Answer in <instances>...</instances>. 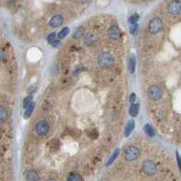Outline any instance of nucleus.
<instances>
[{"label": "nucleus", "instance_id": "nucleus-1", "mask_svg": "<svg viewBox=\"0 0 181 181\" xmlns=\"http://www.w3.org/2000/svg\"><path fill=\"white\" fill-rule=\"evenodd\" d=\"M114 61L115 60H114L113 56L109 53H102L98 56V59L99 66L104 68H107L111 66L114 64Z\"/></svg>", "mask_w": 181, "mask_h": 181}, {"label": "nucleus", "instance_id": "nucleus-2", "mask_svg": "<svg viewBox=\"0 0 181 181\" xmlns=\"http://www.w3.org/2000/svg\"><path fill=\"white\" fill-rule=\"evenodd\" d=\"M142 169L144 171V173L148 176H154L157 173V166L152 160H145L143 162Z\"/></svg>", "mask_w": 181, "mask_h": 181}, {"label": "nucleus", "instance_id": "nucleus-3", "mask_svg": "<svg viewBox=\"0 0 181 181\" xmlns=\"http://www.w3.org/2000/svg\"><path fill=\"white\" fill-rule=\"evenodd\" d=\"M35 131L38 136H46L49 131V124L46 120H40L36 124Z\"/></svg>", "mask_w": 181, "mask_h": 181}, {"label": "nucleus", "instance_id": "nucleus-4", "mask_svg": "<svg viewBox=\"0 0 181 181\" xmlns=\"http://www.w3.org/2000/svg\"><path fill=\"white\" fill-rule=\"evenodd\" d=\"M140 155V151L139 149L135 147V146H130L125 150V158L128 161H133L136 160Z\"/></svg>", "mask_w": 181, "mask_h": 181}, {"label": "nucleus", "instance_id": "nucleus-5", "mask_svg": "<svg viewBox=\"0 0 181 181\" xmlns=\"http://www.w3.org/2000/svg\"><path fill=\"white\" fill-rule=\"evenodd\" d=\"M162 29V21L160 18H153L148 24V31L151 34H157Z\"/></svg>", "mask_w": 181, "mask_h": 181}, {"label": "nucleus", "instance_id": "nucleus-6", "mask_svg": "<svg viewBox=\"0 0 181 181\" xmlns=\"http://www.w3.org/2000/svg\"><path fill=\"white\" fill-rule=\"evenodd\" d=\"M148 94L150 99L157 100L162 97V89L159 86H151L148 90Z\"/></svg>", "mask_w": 181, "mask_h": 181}, {"label": "nucleus", "instance_id": "nucleus-7", "mask_svg": "<svg viewBox=\"0 0 181 181\" xmlns=\"http://www.w3.org/2000/svg\"><path fill=\"white\" fill-rule=\"evenodd\" d=\"M167 10L171 15H179L181 13V1L173 0L168 5Z\"/></svg>", "mask_w": 181, "mask_h": 181}, {"label": "nucleus", "instance_id": "nucleus-8", "mask_svg": "<svg viewBox=\"0 0 181 181\" xmlns=\"http://www.w3.org/2000/svg\"><path fill=\"white\" fill-rule=\"evenodd\" d=\"M120 30L117 26H112L108 29V36L112 40H118L120 38Z\"/></svg>", "mask_w": 181, "mask_h": 181}, {"label": "nucleus", "instance_id": "nucleus-9", "mask_svg": "<svg viewBox=\"0 0 181 181\" xmlns=\"http://www.w3.org/2000/svg\"><path fill=\"white\" fill-rule=\"evenodd\" d=\"M84 41H85V44L88 45V46H92L94 45L98 41V36L96 34L94 33H87L85 36H84Z\"/></svg>", "mask_w": 181, "mask_h": 181}, {"label": "nucleus", "instance_id": "nucleus-10", "mask_svg": "<svg viewBox=\"0 0 181 181\" xmlns=\"http://www.w3.org/2000/svg\"><path fill=\"white\" fill-rule=\"evenodd\" d=\"M63 22H64L63 16H60V15H56V16H54L51 18V19H50L49 25H50V26H52V27H58V26H60L63 24Z\"/></svg>", "mask_w": 181, "mask_h": 181}, {"label": "nucleus", "instance_id": "nucleus-11", "mask_svg": "<svg viewBox=\"0 0 181 181\" xmlns=\"http://www.w3.org/2000/svg\"><path fill=\"white\" fill-rule=\"evenodd\" d=\"M26 181H39V175L36 170L27 171L26 176Z\"/></svg>", "mask_w": 181, "mask_h": 181}, {"label": "nucleus", "instance_id": "nucleus-12", "mask_svg": "<svg viewBox=\"0 0 181 181\" xmlns=\"http://www.w3.org/2000/svg\"><path fill=\"white\" fill-rule=\"evenodd\" d=\"M134 128H135V121L134 120H129L128 123L127 124V126H126L125 131H124V134H125L126 137L130 136V134L132 133V131L134 130Z\"/></svg>", "mask_w": 181, "mask_h": 181}, {"label": "nucleus", "instance_id": "nucleus-13", "mask_svg": "<svg viewBox=\"0 0 181 181\" xmlns=\"http://www.w3.org/2000/svg\"><path fill=\"white\" fill-rule=\"evenodd\" d=\"M139 111V105L138 103H132L129 107V114L131 117H137Z\"/></svg>", "mask_w": 181, "mask_h": 181}, {"label": "nucleus", "instance_id": "nucleus-14", "mask_svg": "<svg viewBox=\"0 0 181 181\" xmlns=\"http://www.w3.org/2000/svg\"><path fill=\"white\" fill-rule=\"evenodd\" d=\"M136 69V58L134 56H131L128 59V70L131 74L135 72Z\"/></svg>", "mask_w": 181, "mask_h": 181}, {"label": "nucleus", "instance_id": "nucleus-15", "mask_svg": "<svg viewBox=\"0 0 181 181\" xmlns=\"http://www.w3.org/2000/svg\"><path fill=\"white\" fill-rule=\"evenodd\" d=\"M84 33H85V29H84L83 26L78 27L77 29L74 31V33H73V38H75V39H79L80 37L84 35Z\"/></svg>", "mask_w": 181, "mask_h": 181}, {"label": "nucleus", "instance_id": "nucleus-16", "mask_svg": "<svg viewBox=\"0 0 181 181\" xmlns=\"http://www.w3.org/2000/svg\"><path fill=\"white\" fill-rule=\"evenodd\" d=\"M34 108H35V103H31L29 106H28L26 108V111H25V114H24V118H29L31 114L33 113L34 111Z\"/></svg>", "mask_w": 181, "mask_h": 181}, {"label": "nucleus", "instance_id": "nucleus-17", "mask_svg": "<svg viewBox=\"0 0 181 181\" xmlns=\"http://www.w3.org/2000/svg\"><path fill=\"white\" fill-rule=\"evenodd\" d=\"M7 118V111L4 106H0V122H4Z\"/></svg>", "mask_w": 181, "mask_h": 181}, {"label": "nucleus", "instance_id": "nucleus-18", "mask_svg": "<svg viewBox=\"0 0 181 181\" xmlns=\"http://www.w3.org/2000/svg\"><path fill=\"white\" fill-rule=\"evenodd\" d=\"M144 131L146 134L148 136V137H154L155 136V131L153 129V128H152L149 124H146L145 127H144Z\"/></svg>", "mask_w": 181, "mask_h": 181}, {"label": "nucleus", "instance_id": "nucleus-19", "mask_svg": "<svg viewBox=\"0 0 181 181\" xmlns=\"http://www.w3.org/2000/svg\"><path fill=\"white\" fill-rule=\"evenodd\" d=\"M118 155H119V149L118 148V149H116L115 151H114V153L111 155V157H109V159H108V161L107 162V166L108 167V166H110L112 163H114V161L116 160V158L118 157Z\"/></svg>", "mask_w": 181, "mask_h": 181}, {"label": "nucleus", "instance_id": "nucleus-20", "mask_svg": "<svg viewBox=\"0 0 181 181\" xmlns=\"http://www.w3.org/2000/svg\"><path fill=\"white\" fill-rule=\"evenodd\" d=\"M87 134L92 139H96L98 137V132L96 128H90V129L87 130Z\"/></svg>", "mask_w": 181, "mask_h": 181}, {"label": "nucleus", "instance_id": "nucleus-21", "mask_svg": "<svg viewBox=\"0 0 181 181\" xmlns=\"http://www.w3.org/2000/svg\"><path fill=\"white\" fill-rule=\"evenodd\" d=\"M68 181H83V177L78 173H72L68 177Z\"/></svg>", "mask_w": 181, "mask_h": 181}, {"label": "nucleus", "instance_id": "nucleus-22", "mask_svg": "<svg viewBox=\"0 0 181 181\" xmlns=\"http://www.w3.org/2000/svg\"><path fill=\"white\" fill-rule=\"evenodd\" d=\"M68 34H69V28L68 27H63L62 29L59 31V33L58 34V38L59 39H63V38H65V37L68 36Z\"/></svg>", "mask_w": 181, "mask_h": 181}, {"label": "nucleus", "instance_id": "nucleus-23", "mask_svg": "<svg viewBox=\"0 0 181 181\" xmlns=\"http://www.w3.org/2000/svg\"><path fill=\"white\" fill-rule=\"evenodd\" d=\"M49 146H50V149L51 150H54V151L58 150L59 148V141L58 139H52L50 141Z\"/></svg>", "mask_w": 181, "mask_h": 181}, {"label": "nucleus", "instance_id": "nucleus-24", "mask_svg": "<svg viewBox=\"0 0 181 181\" xmlns=\"http://www.w3.org/2000/svg\"><path fill=\"white\" fill-rule=\"evenodd\" d=\"M138 19H139L138 14H136V13H135V14H133L132 16H130L128 17V23H129L130 25L136 24V23H138Z\"/></svg>", "mask_w": 181, "mask_h": 181}, {"label": "nucleus", "instance_id": "nucleus-25", "mask_svg": "<svg viewBox=\"0 0 181 181\" xmlns=\"http://www.w3.org/2000/svg\"><path fill=\"white\" fill-rule=\"evenodd\" d=\"M138 29H139V27H138V23L130 25L129 31H130V33H131L132 35H137V34H138Z\"/></svg>", "mask_w": 181, "mask_h": 181}, {"label": "nucleus", "instance_id": "nucleus-26", "mask_svg": "<svg viewBox=\"0 0 181 181\" xmlns=\"http://www.w3.org/2000/svg\"><path fill=\"white\" fill-rule=\"evenodd\" d=\"M32 98H33L32 96H28V97L25 98V99L23 100V107H24V108H26L32 103Z\"/></svg>", "mask_w": 181, "mask_h": 181}, {"label": "nucleus", "instance_id": "nucleus-27", "mask_svg": "<svg viewBox=\"0 0 181 181\" xmlns=\"http://www.w3.org/2000/svg\"><path fill=\"white\" fill-rule=\"evenodd\" d=\"M56 32H52L51 34L48 35V36H47V42H48L49 44H52L55 40H56Z\"/></svg>", "mask_w": 181, "mask_h": 181}, {"label": "nucleus", "instance_id": "nucleus-28", "mask_svg": "<svg viewBox=\"0 0 181 181\" xmlns=\"http://www.w3.org/2000/svg\"><path fill=\"white\" fill-rule=\"evenodd\" d=\"M136 99H137V96H136V94L135 93H132L130 95V97H129V101L132 103H135L136 102Z\"/></svg>", "mask_w": 181, "mask_h": 181}, {"label": "nucleus", "instance_id": "nucleus-29", "mask_svg": "<svg viewBox=\"0 0 181 181\" xmlns=\"http://www.w3.org/2000/svg\"><path fill=\"white\" fill-rule=\"evenodd\" d=\"M177 164H178V167L181 171V157H180L178 152H177Z\"/></svg>", "mask_w": 181, "mask_h": 181}, {"label": "nucleus", "instance_id": "nucleus-30", "mask_svg": "<svg viewBox=\"0 0 181 181\" xmlns=\"http://www.w3.org/2000/svg\"><path fill=\"white\" fill-rule=\"evenodd\" d=\"M52 46L53 47H56V48H58V46H60V45H61V43H60V41L59 40H55L52 44Z\"/></svg>", "mask_w": 181, "mask_h": 181}, {"label": "nucleus", "instance_id": "nucleus-31", "mask_svg": "<svg viewBox=\"0 0 181 181\" xmlns=\"http://www.w3.org/2000/svg\"><path fill=\"white\" fill-rule=\"evenodd\" d=\"M6 58V54L4 52V50H2L1 48H0V62L3 61Z\"/></svg>", "mask_w": 181, "mask_h": 181}, {"label": "nucleus", "instance_id": "nucleus-32", "mask_svg": "<svg viewBox=\"0 0 181 181\" xmlns=\"http://www.w3.org/2000/svg\"><path fill=\"white\" fill-rule=\"evenodd\" d=\"M36 89V87H31V88H29V93H33V92H35Z\"/></svg>", "mask_w": 181, "mask_h": 181}, {"label": "nucleus", "instance_id": "nucleus-33", "mask_svg": "<svg viewBox=\"0 0 181 181\" xmlns=\"http://www.w3.org/2000/svg\"><path fill=\"white\" fill-rule=\"evenodd\" d=\"M80 2H81V3H88V0H80Z\"/></svg>", "mask_w": 181, "mask_h": 181}, {"label": "nucleus", "instance_id": "nucleus-34", "mask_svg": "<svg viewBox=\"0 0 181 181\" xmlns=\"http://www.w3.org/2000/svg\"><path fill=\"white\" fill-rule=\"evenodd\" d=\"M46 181H56V180H55V179H52V178H51V179H47Z\"/></svg>", "mask_w": 181, "mask_h": 181}]
</instances>
